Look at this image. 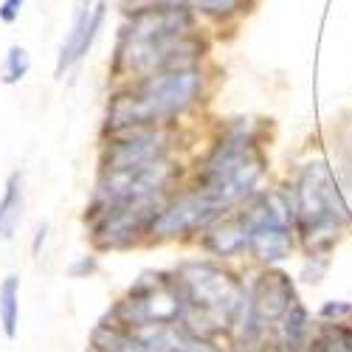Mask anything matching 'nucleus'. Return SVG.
Instances as JSON below:
<instances>
[{
	"instance_id": "f257e3e1",
	"label": "nucleus",
	"mask_w": 352,
	"mask_h": 352,
	"mask_svg": "<svg viewBox=\"0 0 352 352\" xmlns=\"http://www.w3.org/2000/svg\"><path fill=\"white\" fill-rule=\"evenodd\" d=\"M200 85L203 79L195 68H175L141 76L130 91L113 96L107 107V130L119 135L138 127H153L186 110L197 99Z\"/></svg>"
},
{
	"instance_id": "f03ea898",
	"label": "nucleus",
	"mask_w": 352,
	"mask_h": 352,
	"mask_svg": "<svg viewBox=\"0 0 352 352\" xmlns=\"http://www.w3.org/2000/svg\"><path fill=\"white\" fill-rule=\"evenodd\" d=\"M293 195V209H296V231L310 254L330 251L338 240V231L349 220L346 203L338 192V184L324 161L305 164Z\"/></svg>"
},
{
	"instance_id": "7ed1b4c3",
	"label": "nucleus",
	"mask_w": 352,
	"mask_h": 352,
	"mask_svg": "<svg viewBox=\"0 0 352 352\" xmlns=\"http://www.w3.org/2000/svg\"><path fill=\"white\" fill-rule=\"evenodd\" d=\"M262 175V158L254 153L251 141L243 133L228 135L203 166L200 192L206 195L220 212L243 200Z\"/></svg>"
},
{
	"instance_id": "20e7f679",
	"label": "nucleus",
	"mask_w": 352,
	"mask_h": 352,
	"mask_svg": "<svg viewBox=\"0 0 352 352\" xmlns=\"http://www.w3.org/2000/svg\"><path fill=\"white\" fill-rule=\"evenodd\" d=\"M203 48H206L203 40L189 32L164 40H144V43L122 40L119 54H116V71L150 76L158 71L195 68V60L203 56Z\"/></svg>"
},
{
	"instance_id": "39448f33",
	"label": "nucleus",
	"mask_w": 352,
	"mask_h": 352,
	"mask_svg": "<svg viewBox=\"0 0 352 352\" xmlns=\"http://www.w3.org/2000/svg\"><path fill=\"white\" fill-rule=\"evenodd\" d=\"M158 195L150 197H133L122 203H110V206H99L96 223H94V240L102 248H122L133 243L141 231H150L153 220L158 217Z\"/></svg>"
},
{
	"instance_id": "423d86ee",
	"label": "nucleus",
	"mask_w": 352,
	"mask_h": 352,
	"mask_svg": "<svg viewBox=\"0 0 352 352\" xmlns=\"http://www.w3.org/2000/svg\"><path fill=\"white\" fill-rule=\"evenodd\" d=\"M169 178H172V166L164 158L150 161V164H141V166L110 169V172L102 175V181L96 186L94 209L110 206V203H122V200H133V197L158 195L166 186Z\"/></svg>"
},
{
	"instance_id": "0eeeda50",
	"label": "nucleus",
	"mask_w": 352,
	"mask_h": 352,
	"mask_svg": "<svg viewBox=\"0 0 352 352\" xmlns=\"http://www.w3.org/2000/svg\"><path fill=\"white\" fill-rule=\"evenodd\" d=\"M296 290H293V282L287 274L282 271H265L259 274L248 299H245V313L256 321L259 327L274 324L279 321L293 305H296Z\"/></svg>"
},
{
	"instance_id": "6e6552de",
	"label": "nucleus",
	"mask_w": 352,
	"mask_h": 352,
	"mask_svg": "<svg viewBox=\"0 0 352 352\" xmlns=\"http://www.w3.org/2000/svg\"><path fill=\"white\" fill-rule=\"evenodd\" d=\"M192 28V12L186 3L178 6H146L133 12L130 23L122 28V40L144 43V40H164L175 34H186Z\"/></svg>"
},
{
	"instance_id": "1a4fd4ad",
	"label": "nucleus",
	"mask_w": 352,
	"mask_h": 352,
	"mask_svg": "<svg viewBox=\"0 0 352 352\" xmlns=\"http://www.w3.org/2000/svg\"><path fill=\"white\" fill-rule=\"evenodd\" d=\"M217 214H220V209L197 189L192 195L178 197L175 203H169V206H164L158 212V217L153 220L150 231L158 234V237H175V234H186L200 226H209Z\"/></svg>"
},
{
	"instance_id": "9d476101",
	"label": "nucleus",
	"mask_w": 352,
	"mask_h": 352,
	"mask_svg": "<svg viewBox=\"0 0 352 352\" xmlns=\"http://www.w3.org/2000/svg\"><path fill=\"white\" fill-rule=\"evenodd\" d=\"M122 138L107 146L104 153V172L110 169H127V166H141L164 158L166 150V133L153 130V127H138V130H127L119 133Z\"/></svg>"
},
{
	"instance_id": "9b49d317",
	"label": "nucleus",
	"mask_w": 352,
	"mask_h": 352,
	"mask_svg": "<svg viewBox=\"0 0 352 352\" xmlns=\"http://www.w3.org/2000/svg\"><path fill=\"white\" fill-rule=\"evenodd\" d=\"M104 20V0H99L96 6L91 3H82L76 17H74V28H71V34L68 40L63 43L60 48V63H56V76H63L74 63H79L82 56L87 54V48H91L96 32H99V25Z\"/></svg>"
},
{
	"instance_id": "f8f14e48",
	"label": "nucleus",
	"mask_w": 352,
	"mask_h": 352,
	"mask_svg": "<svg viewBox=\"0 0 352 352\" xmlns=\"http://www.w3.org/2000/svg\"><path fill=\"white\" fill-rule=\"evenodd\" d=\"M248 248L259 262H282V259H287L290 251H293V226H282V223L254 226Z\"/></svg>"
},
{
	"instance_id": "ddd939ff",
	"label": "nucleus",
	"mask_w": 352,
	"mask_h": 352,
	"mask_svg": "<svg viewBox=\"0 0 352 352\" xmlns=\"http://www.w3.org/2000/svg\"><path fill=\"white\" fill-rule=\"evenodd\" d=\"M251 240V226L245 223V217H231L217 223L209 234H206V248L217 256H234L240 254Z\"/></svg>"
},
{
	"instance_id": "4468645a",
	"label": "nucleus",
	"mask_w": 352,
	"mask_h": 352,
	"mask_svg": "<svg viewBox=\"0 0 352 352\" xmlns=\"http://www.w3.org/2000/svg\"><path fill=\"white\" fill-rule=\"evenodd\" d=\"M279 344L287 352H302V346L310 344V316L305 305L296 302L279 318Z\"/></svg>"
},
{
	"instance_id": "2eb2a0df",
	"label": "nucleus",
	"mask_w": 352,
	"mask_h": 352,
	"mask_svg": "<svg viewBox=\"0 0 352 352\" xmlns=\"http://www.w3.org/2000/svg\"><path fill=\"white\" fill-rule=\"evenodd\" d=\"M20 212H23V178L14 172L6 192L0 197V240H12V234L20 223Z\"/></svg>"
},
{
	"instance_id": "dca6fc26",
	"label": "nucleus",
	"mask_w": 352,
	"mask_h": 352,
	"mask_svg": "<svg viewBox=\"0 0 352 352\" xmlns=\"http://www.w3.org/2000/svg\"><path fill=\"white\" fill-rule=\"evenodd\" d=\"M17 307H20L17 276H6L3 285H0V321H3V330L9 338H14L17 333Z\"/></svg>"
},
{
	"instance_id": "f3484780",
	"label": "nucleus",
	"mask_w": 352,
	"mask_h": 352,
	"mask_svg": "<svg viewBox=\"0 0 352 352\" xmlns=\"http://www.w3.org/2000/svg\"><path fill=\"white\" fill-rule=\"evenodd\" d=\"M186 6L209 17H231L243 12L248 6V0H186Z\"/></svg>"
},
{
	"instance_id": "a211bd4d",
	"label": "nucleus",
	"mask_w": 352,
	"mask_h": 352,
	"mask_svg": "<svg viewBox=\"0 0 352 352\" xmlns=\"http://www.w3.org/2000/svg\"><path fill=\"white\" fill-rule=\"evenodd\" d=\"M28 68H32V60H28L25 48H20V45H12V48H9V54H6L3 82H6V85H14V82H20V79L28 74Z\"/></svg>"
},
{
	"instance_id": "6ab92c4d",
	"label": "nucleus",
	"mask_w": 352,
	"mask_h": 352,
	"mask_svg": "<svg viewBox=\"0 0 352 352\" xmlns=\"http://www.w3.org/2000/svg\"><path fill=\"white\" fill-rule=\"evenodd\" d=\"M307 352H346L341 344H338V338L327 330V327H321L313 338H310V344H307Z\"/></svg>"
},
{
	"instance_id": "aec40b11",
	"label": "nucleus",
	"mask_w": 352,
	"mask_h": 352,
	"mask_svg": "<svg viewBox=\"0 0 352 352\" xmlns=\"http://www.w3.org/2000/svg\"><path fill=\"white\" fill-rule=\"evenodd\" d=\"M23 9V0H3V6H0V20L3 23H14L17 14Z\"/></svg>"
},
{
	"instance_id": "412c9836",
	"label": "nucleus",
	"mask_w": 352,
	"mask_h": 352,
	"mask_svg": "<svg viewBox=\"0 0 352 352\" xmlns=\"http://www.w3.org/2000/svg\"><path fill=\"white\" fill-rule=\"evenodd\" d=\"M346 313H352V305H341V302H330V305H324L321 307V316L324 318H333V316H346Z\"/></svg>"
},
{
	"instance_id": "4be33fe9",
	"label": "nucleus",
	"mask_w": 352,
	"mask_h": 352,
	"mask_svg": "<svg viewBox=\"0 0 352 352\" xmlns=\"http://www.w3.org/2000/svg\"><path fill=\"white\" fill-rule=\"evenodd\" d=\"M43 240H45V226H43V228L37 231V240H34V254L40 251V243H43Z\"/></svg>"
}]
</instances>
